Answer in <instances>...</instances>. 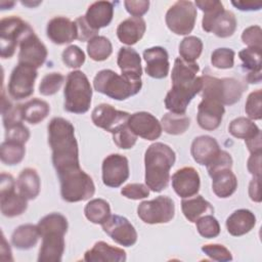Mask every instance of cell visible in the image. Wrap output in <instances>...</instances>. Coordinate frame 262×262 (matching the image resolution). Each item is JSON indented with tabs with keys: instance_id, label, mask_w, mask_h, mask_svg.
Here are the masks:
<instances>
[{
	"instance_id": "cell-1",
	"label": "cell",
	"mask_w": 262,
	"mask_h": 262,
	"mask_svg": "<svg viewBox=\"0 0 262 262\" xmlns=\"http://www.w3.org/2000/svg\"><path fill=\"white\" fill-rule=\"evenodd\" d=\"M48 142L58 178L81 170L78 142L70 121L60 117L53 118L48 124Z\"/></svg>"
},
{
	"instance_id": "cell-2",
	"label": "cell",
	"mask_w": 262,
	"mask_h": 262,
	"mask_svg": "<svg viewBox=\"0 0 262 262\" xmlns=\"http://www.w3.org/2000/svg\"><path fill=\"white\" fill-rule=\"evenodd\" d=\"M200 67L195 62H190L177 57L172 69V88L165 97V106L170 113L184 115L191 99L200 93L203 87L201 76L196 74Z\"/></svg>"
},
{
	"instance_id": "cell-3",
	"label": "cell",
	"mask_w": 262,
	"mask_h": 262,
	"mask_svg": "<svg viewBox=\"0 0 262 262\" xmlns=\"http://www.w3.org/2000/svg\"><path fill=\"white\" fill-rule=\"evenodd\" d=\"M42 237L39 250V262H59L64 252V234L68 230V220L60 213H50L37 224Z\"/></svg>"
},
{
	"instance_id": "cell-4",
	"label": "cell",
	"mask_w": 262,
	"mask_h": 262,
	"mask_svg": "<svg viewBox=\"0 0 262 262\" xmlns=\"http://www.w3.org/2000/svg\"><path fill=\"white\" fill-rule=\"evenodd\" d=\"M176 160L175 151L167 144L156 142L150 144L144 155L145 184L155 192L168 186L170 169Z\"/></svg>"
},
{
	"instance_id": "cell-5",
	"label": "cell",
	"mask_w": 262,
	"mask_h": 262,
	"mask_svg": "<svg viewBox=\"0 0 262 262\" xmlns=\"http://www.w3.org/2000/svg\"><path fill=\"white\" fill-rule=\"evenodd\" d=\"M93 86L97 92L113 99L125 100L140 91L142 82L141 79L118 75L113 70H101L95 75Z\"/></svg>"
},
{
	"instance_id": "cell-6",
	"label": "cell",
	"mask_w": 262,
	"mask_h": 262,
	"mask_svg": "<svg viewBox=\"0 0 262 262\" xmlns=\"http://www.w3.org/2000/svg\"><path fill=\"white\" fill-rule=\"evenodd\" d=\"M64 110L74 114H84L88 112L92 88L87 76L81 71L69 73L63 90Z\"/></svg>"
},
{
	"instance_id": "cell-7",
	"label": "cell",
	"mask_w": 262,
	"mask_h": 262,
	"mask_svg": "<svg viewBox=\"0 0 262 262\" xmlns=\"http://www.w3.org/2000/svg\"><path fill=\"white\" fill-rule=\"evenodd\" d=\"M203 87L200 91L202 98H210L221 104L231 105L237 102L247 86L234 78L218 79L207 75L201 76Z\"/></svg>"
},
{
	"instance_id": "cell-8",
	"label": "cell",
	"mask_w": 262,
	"mask_h": 262,
	"mask_svg": "<svg viewBox=\"0 0 262 262\" xmlns=\"http://www.w3.org/2000/svg\"><path fill=\"white\" fill-rule=\"evenodd\" d=\"M60 194L63 201L76 203L90 199L95 192L92 178L82 169L59 177Z\"/></svg>"
},
{
	"instance_id": "cell-9",
	"label": "cell",
	"mask_w": 262,
	"mask_h": 262,
	"mask_svg": "<svg viewBox=\"0 0 262 262\" xmlns=\"http://www.w3.org/2000/svg\"><path fill=\"white\" fill-rule=\"evenodd\" d=\"M30 25L20 17L11 15L0 21V55L2 58H10L15 52L20 39L30 29Z\"/></svg>"
},
{
	"instance_id": "cell-10",
	"label": "cell",
	"mask_w": 262,
	"mask_h": 262,
	"mask_svg": "<svg viewBox=\"0 0 262 262\" xmlns=\"http://www.w3.org/2000/svg\"><path fill=\"white\" fill-rule=\"evenodd\" d=\"M166 25L176 35H188L194 28L196 8L191 1L175 2L166 13Z\"/></svg>"
},
{
	"instance_id": "cell-11",
	"label": "cell",
	"mask_w": 262,
	"mask_h": 262,
	"mask_svg": "<svg viewBox=\"0 0 262 262\" xmlns=\"http://www.w3.org/2000/svg\"><path fill=\"white\" fill-rule=\"evenodd\" d=\"M137 214L147 224L167 223L174 217L175 205L171 198L160 195L151 201L141 202L137 208Z\"/></svg>"
},
{
	"instance_id": "cell-12",
	"label": "cell",
	"mask_w": 262,
	"mask_h": 262,
	"mask_svg": "<svg viewBox=\"0 0 262 262\" xmlns=\"http://www.w3.org/2000/svg\"><path fill=\"white\" fill-rule=\"evenodd\" d=\"M16 183L13 177L7 173H1L0 179V208L6 217L21 215L28 207L27 199L19 192H15Z\"/></svg>"
},
{
	"instance_id": "cell-13",
	"label": "cell",
	"mask_w": 262,
	"mask_h": 262,
	"mask_svg": "<svg viewBox=\"0 0 262 262\" xmlns=\"http://www.w3.org/2000/svg\"><path fill=\"white\" fill-rule=\"evenodd\" d=\"M37 76L38 72L34 67L17 63L9 77L7 86L9 95L15 100L31 96L34 93V85Z\"/></svg>"
},
{
	"instance_id": "cell-14",
	"label": "cell",
	"mask_w": 262,
	"mask_h": 262,
	"mask_svg": "<svg viewBox=\"0 0 262 262\" xmlns=\"http://www.w3.org/2000/svg\"><path fill=\"white\" fill-rule=\"evenodd\" d=\"M47 48L30 28L19 41L18 63L40 68L46 60Z\"/></svg>"
},
{
	"instance_id": "cell-15",
	"label": "cell",
	"mask_w": 262,
	"mask_h": 262,
	"mask_svg": "<svg viewBox=\"0 0 262 262\" xmlns=\"http://www.w3.org/2000/svg\"><path fill=\"white\" fill-rule=\"evenodd\" d=\"M103 231L117 244L131 247L137 242V232L130 221L120 215H111L102 224Z\"/></svg>"
},
{
	"instance_id": "cell-16",
	"label": "cell",
	"mask_w": 262,
	"mask_h": 262,
	"mask_svg": "<svg viewBox=\"0 0 262 262\" xmlns=\"http://www.w3.org/2000/svg\"><path fill=\"white\" fill-rule=\"evenodd\" d=\"M129 177L128 159L120 154H112L102 162V182L108 187L121 186Z\"/></svg>"
},
{
	"instance_id": "cell-17",
	"label": "cell",
	"mask_w": 262,
	"mask_h": 262,
	"mask_svg": "<svg viewBox=\"0 0 262 262\" xmlns=\"http://www.w3.org/2000/svg\"><path fill=\"white\" fill-rule=\"evenodd\" d=\"M130 114L116 110L113 105L101 103L94 107L91 114L92 122L95 126L102 128L112 134L127 124Z\"/></svg>"
},
{
	"instance_id": "cell-18",
	"label": "cell",
	"mask_w": 262,
	"mask_h": 262,
	"mask_svg": "<svg viewBox=\"0 0 262 262\" xmlns=\"http://www.w3.org/2000/svg\"><path fill=\"white\" fill-rule=\"evenodd\" d=\"M127 124L136 136L146 140L158 139L163 130L159 120L147 112H137L130 115Z\"/></svg>"
},
{
	"instance_id": "cell-19",
	"label": "cell",
	"mask_w": 262,
	"mask_h": 262,
	"mask_svg": "<svg viewBox=\"0 0 262 262\" xmlns=\"http://www.w3.org/2000/svg\"><path fill=\"white\" fill-rule=\"evenodd\" d=\"M171 180L174 191L182 199L193 196L200 190V175L192 167H183L177 170Z\"/></svg>"
},
{
	"instance_id": "cell-20",
	"label": "cell",
	"mask_w": 262,
	"mask_h": 262,
	"mask_svg": "<svg viewBox=\"0 0 262 262\" xmlns=\"http://www.w3.org/2000/svg\"><path fill=\"white\" fill-rule=\"evenodd\" d=\"M224 106L220 102L203 98L198 106V124L199 126L208 131H213L220 126L224 115Z\"/></svg>"
},
{
	"instance_id": "cell-21",
	"label": "cell",
	"mask_w": 262,
	"mask_h": 262,
	"mask_svg": "<svg viewBox=\"0 0 262 262\" xmlns=\"http://www.w3.org/2000/svg\"><path fill=\"white\" fill-rule=\"evenodd\" d=\"M46 33L47 37L57 45L71 43L77 39L76 24L66 16L51 18L47 24Z\"/></svg>"
},
{
	"instance_id": "cell-22",
	"label": "cell",
	"mask_w": 262,
	"mask_h": 262,
	"mask_svg": "<svg viewBox=\"0 0 262 262\" xmlns=\"http://www.w3.org/2000/svg\"><path fill=\"white\" fill-rule=\"evenodd\" d=\"M146 74L155 79H163L169 74V55L165 48L155 46L143 51Z\"/></svg>"
},
{
	"instance_id": "cell-23",
	"label": "cell",
	"mask_w": 262,
	"mask_h": 262,
	"mask_svg": "<svg viewBox=\"0 0 262 262\" xmlns=\"http://www.w3.org/2000/svg\"><path fill=\"white\" fill-rule=\"evenodd\" d=\"M220 146L217 140L209 135H201L195 137L191 143L190 152L193 160L200 164L207 166L219 154Z\"/></svg>"
},
{
	"instance_id": "cell-24",
	"label": "cell",
	"mask_w": 262,
	"mask_h": 262,
	"mask_svg": "<svg viewBox=\"0 0 262 262\" xmlns=\"http://www.w3.org/2000/svg\"><path fill=\"white\" fill-rule=\"evenodd\" d=\"M114 14V6L108 1H96L92 3L84 15L86 23L91 29L98 32L100 28L107 27Z\"/></svg>"
},
{
	"instance_id": "cell-25",
	"label": "cell",
	"mask_w": 262,
	"mask_h": 262,
	"mask_svg": "<svg viewBox=\"0 0 262 262\" xmlns=\"http://www.w3.org/2000/svg\"><path fill=\"white\" fill-rule=\"evenodd\" d=\"M84 260L87 262H124L126 261V252L121 248L113 247L100 241L85 252Z\"/></svg>"
},
{
	"instance_id": "cell-26",
	"label": "cell",
	"mask_w": 262,
	"mask_h": 262,
	"mask_svg": "<svg viewBox=\"0 0 262 262\" xmlns=\"http://www.w3.org/2000/svg\"><path fill=\"white\" fill-rule=\"evenodd\" d=\"M145 30L146 25L142 17L131 16L120 23L117 28V36L120 42L133 45L143 37Z\"/></svg>"
},
{
	"instance_id": "cell-27",
	"label": "cell",
	"mask_w": 262,
	"mask_h": 262,
	"mask_svg": "<svg viewBox=\"0 0 262 262\" xmlns=\"http://www.w3.org/2000/svg\"><path fill=\"white\" fill-rule=\"evenodd\" d=\"M256 224L254 213L248 209L235 210L226 219L227 231L233 236H241L251 231Z\"/></svg>"
},
{
	"instance_id": "cell-28",
	"label": "cell",
	"mask_w": 262,
	"mask_h": 262,
	"mask_svg": "<svg viewBox=\"0 0 262 262\" xmlns=\"http://www.w3.org/2000/svg\"><path fill=\"white\" fill-rule=\"evenodd\" d=\"M117 63L123 75L134 79H141V58L136 50L131 47H122L118 52Z\"/></svg>"
},
{
	"instance_id": "cell-29",
	"label": "cell",
	"mask_w": 262,
	"mask_h": 262,
	"mask_svg": "<svg viewBox=\"0 0 262 262\" xmlns=\"http://www.w3.org/2000/svg\"><path fill=\"white\" fill-rule=\"evenodd\" d=\"M181 210L184 217L192 223H195L201 217L207 214H213L214 208L202 195L185 198L181 202Z\"/></svg>"
},
{
	"instance_id": "cell-30",
	"label": "cell",
	"mask_w": 262,
	"mask_h": 262,
	"mask_svg": "<svg viewBox=\"0 0 262 262\" xmlns=\"http://www.w3.org/2000/svg\"><path fill=\"white\" fill-rule=\"evenodd\" d=\"M40 177L37 171L33 168L24 169L16 180L18 192L27 200H34L40 192Z\"/></svg>"
},
{
	"instance_id": "cell-31",
	"label": "cell",
	"mask_w": 262,
	"mask_h": 262,
	"mask_svg": "<svg viewBox=\"0 0 262 262\" xmlns=\"http://www.w3.org/2000/svg\"><path fill=\"white\" fill-rule=\"evenodd\" d=\"M212 189L214 193L220 199H226L234 193L237 188V179L231 169H226L217 172L211 176Z\"/></svg>"
},
{
	"instance_id": "cell-32",
	"label": "cell",
	"mask_w": 262,
	"mask_h": 262,
	"mask_svg": "<svg viewBox=\"0 0 262 262\" xmlns=\"http://www.w3.org/2000/svg\"><path fill=\"white\" fill-rule=\"evenodd\" d=\"M40 236L37 225L23 224L16 227L12 232L11 243L16 249L29 250L37 245Z\"/></svg>"
},
{
	"instance_id": "cell-33",
	"label": "cell",
	"mask_w": 262,
	"mask_h": 262,
	"mask_svg": "<svg viewBox=\"0 0 262 262\" xmlns=\"http://www.w3.org/2000/svg\"><path fill=\"white\" fill-rule=\"evenodd\" d=\"M23 120L30 124H38L42 122L49 114V104L39 98H33L24 104H20Z\"/></svg>"
},
{
	"instance_id": "cell-34",
	"label": "cell",
	"mask_w": 262,
	"mask_h": 262,
	"mask_svg": "<svg viewBox=\"0 0 262 262\" xmlns=\"http://www.w3.org/2000/svg\"><path fill=\"white\" fill-rule=\"evenodd\" d=\"M228 131L232 136L245 139V141L261 133L259 127L251 119L246 117H238L232 120L229 124Z\"/></svg>"
},
{
	"instance_id": "cell-35",
	"label": "cell",
	"mask_w": 262,
	"mask_h": 262,
	"mask_svg": "<svg viewBox=\"0 0 262 262\" xmlns=\"http://www.w3.org/2000/svg\"><path fill=\"white\" fill-rule=\"evenodd\" d=\"M195 5L204 11V17L202 20L203 30L210 33L216 17L225 10L223 4L218 0H196Z\"/></svg>"
},
{
	"instance_id": "cell-36",
	"label": "cell",
	"mask_w": 262,
	"mask_h": 262,
	"mask_svg": "<svg viewBox=\"0 0 262 262\" xmlns=\"http://www.w3.org/2000/svg\"><path fill=\"white\" fill-rule=\"evenodd\" d=\"M86 218L94 224H102L111 216L110 204L102 199H93L84 209Z\"/></svg>"
},
{
	"instance_id": "cell-37",
	"label": "cell",
	"mask_w": 262,
	"mask_h": 262,
	"mask_svg": "<svg viewBox=\"0 0 262 262\" xmlns=\"http://www.w3.org/2000/svg\"><path fill=\"white\" fill-rule=\"evenodd\" d=\"M113 52L111 41L104 36H95L88 41L87 53L95 61H103L110 57Z\"/></svg>"
},
{
	"instance_id": "cell-38",
	"label": "cell",
	"mask_w": 262,
	"mask_h": 262,
	"mask_svg": "<svg viewBox=\"0 0 262 262\" xmlns=\"http://www.w3.org/2000/svg\"><path fill=\"white\" fill-rule=\"evenodd\" d=\"M25 154L26 149L25 144L23 143L10 140H4L1 143L0 159L5 165L13 166L20 163L25 157Z\"/></svg>"
},
{
	"instance_id": "cell-39",
	"label": "cell",
	"mask_w": 262,
	"mask_h": 262,
	"mask_svg": "<svg viewBox=\"0 0 262 262\" xmlns=\"http://www.w3.org/2000/svg\"><path fill=\"white\" fill-rule=\"evenodd\" d=\"M162 129L168 134L171 135H179L184 133L189 125L190 119L184 115H178L173 113H167L163 116L161 121Z\"/></svg>"
},
{
	"instance_id": "cell-40",
	"label": "cell",
	"mask_w": 262,
	"mask_h": 262,
	"mask_svg": "<svg viewBox=\"0 0 262 262\" xmlns=\"http://www.w3.org/2000/svg\"><path fill=\"white\" fill-rule=\"evenodd\" d=\"M235 29H236V18L234 13L229 10H224L214 20L211 32L214 33L217 37L227 38L234 33Z\"/></svg>"
},
{
	"instance_id": "cell-41",
	"label": "cell",
	"mask_w": 262,
	"mask_h": 262,
	"mask_svg": "<svg viewBox=\"0 0 262 262\" xmlns=\"http://www.w3.org/2000/svg\"><path fill=\"white\" fill-rule=\"evenodd\" d=\"M203 51V42L199 37L187 36L179 44V54L182 59L194 62Z\"/></svg>"
},
{
	"instance_id": "cell-42",
	"label": "cell",
	"mask_w": 262,
	"mask_h": 262,
	"mask_svg": "<svg viewBox=\"0 0 262 262\" xmlns=\"http://www.w3.org/2000/svg\"><path fill=\"white\" fill-rule=\"evenodd\" d=\"M238 56L249 73L261 72V48H245L238 52Z\"/></svg>"
},
{
	"instance_id": "cell-43",
	"label": "cell",
	"mask_w": 262,
	"mask_h": 262,
	"mask_svg": "<svg viewBox=\"0 0 262 262\" xmlns=\"http://www.w3.org/2000/svg\"><path fill=\"white\" fill-rule=\"evenodd\" d=\"M195 223L199 233L206 238L216 237L220 233L219 222L212 214H207L201 217Z\"/></svg>"
},
{
	"instance_id": "cell-44",
	"label": "cell",
	"mask_w": 262,
	"mask_h": 262,
	"mask_svg": "<svg viewBox=\"0 0 262 262\" xmlns=\"http://www.w3.org/2000/svg\"><path fill=\"white\" fill-rule=\"evenodd\" d=\"M63 81H64V77L62 74L49 73L42 78L39 85V92L45 96L53 95L56 92H58Z\"/></svg>"
},
{
	"instance_id": "cell-45",
	"label": "cell",
	"mask_w": 262,
	"mask_h": 262,
	"mask_svg": "<svg viewBox=\"0 0 262 262\" xmlns=\"http://www.w3.org/2000/svg\"><path fill=\"white\" fill-rule=\"evenodd\" d=\"M235 52L230 48H217L211 54V63L217 69H231L234 64Z\"/></svg>"
},
{
	"instance_id": "cell-46",
	"label": "cell",
	"mask_w": 262,
	"mask_h": 262,
	"mask_svg": "<svg viewBox=\"0 0 262 262\" xmlns=\"http://www.w3.org/2000/svg\"><path fill=\"white\" fill-rule=\"evenodd\" d=\"M62 62L71 69H78L85 62V53L77 45L68 46L61 54Z\"/></svg>"
},
{
	"instance_id": "cell-47",
	"label": "cell",
	"mask_w": 262,
	"mask_h": 262,
	"mask_svg": "<svg viewBox=\"0 0 262 262\" xmlns=\"http://www.w3.org/2000/svg\"><path fill=\"white\" fill-rule=\"evenodd\" d=\"M246 114L249 119L252 120H260L262 118V92L261 89L253 91L249 94L246 106Z\"/></svg>"
},
{
	"instance_id": "cell-48",
	"label": "cell",
	"mask_w": 262,
	"mask_h": 262,
	"mask_svg": "<svg viewBox=\"0 0 262 262\" xmlns=\"http://www.w3.org/2000/svg\"><path fill=\"white\" fill-rule=\"evenodd\" d=\"M113 140L118 147L122 149H129L136 143L137 136L131 131L128 124H126L113 133Z\"/></svg>"
},
{
	"instance_id": "cell-49",
	"label": "cell",
	"mask_w": 262,
	"mask_h": 262,
	"mask_svg": "<svg viewBox=\"0 0 262 262\" xmlns=\"http://www.w3.org/2000/svg\"><path fill=\"white\" fill-rule=\"evenodd\" d=\"M206 167H207V171L211 177L214 174H216L217 172H220V171H223L226 169H231L232 158L227 151L220 150L219 154L213 159V161Z\"/></svg>"
},
{
	"instance_id": "cell-50",
	"label": "cell",
	"mask_w": 262,
	"mask_h": 262,
	"mask_svg": "<svg viewBox=\"0 0 262 262\" xmlns=\"http://www.w3.org/2000/svg\"><path fill=\"white\" fill-rule=\"evenodd\" d=\"M202 251L211 259L215 261L225 262L232 260V255L230 251L220 244H208L202 247Z\"/></svg>"
},
{
	"instance_id": "cell-51",
	"label": "cell",
	"mask_w": 262,
	"mask_h": 262,
	"mask_svg": "<svg viewBox=\"0 0 262 262\" xmlns=\"http://www.w3.org/2000/svg\"><path fill=\"white\" fill-rule=\"evenodd\" d=\"M30 138V130L23 122L10 125L5 128V140L16 141L25 144Z\"/></svg>"
},
{
	"instance_id": "cell-52",
	"label": "cell",
	"mask_w": 262,
	"mask_h": 262,
	"mask_svg": "<svg viewBox=\"0 0 262 262\" xmlns=\"http://www.w3.org/2000/svg\"><path fill=\"white\" fill-rule=\"evenodd\" d=\"M243 42L249 47L262 48V30L259 26H251L242 34Z\"/></svg>"
},
{
	"instance_id": "cell-53",
	"label": "cell",
	"mask_w": 262,
	"mask_h": 262,
	"mask_svg": "<svg viewBox=\"0 0 262 262\" xmlns=\"http://www.w3.org/2000/svg\"><path fill=\"white\" fill-rule=\"evenodd\" d=\"M121 193L130 200H140L149 195V188L142 183H129L121 189Z\"/></svg>"
},
{
	"instance_id": "cell-54",
	"label": "cell",
	"mask_w": 262,
	"mask_h": 262,
	"mask_svg": "<svg viewBox=\"0 0 262 262\" xmlns=\"http://www.w3.org/2000/svg\"><path fill=\"white\" fill-rule=\"evenodd\" d=\"M76 27H77V39L80 41H89L93 37L97 36L96 31L91 29L89 25L86 23L84 16H79L75 20Z\"/></svg>"
},
{
	"instance_id": "cell-55",
	"label": "cell",
	"mask_w": 262,
	"mask_h": 262,
	"mask_svg": "<svg viewBox=\"0 0 262 262\" xmlns=\"http://www.w3.org/2000/svg\"><path fill=\"white\" fill-rule=\"evenodd\" d=\"M126 10L135 17H140L145 12H147L149 7V1L146 0H127L124 2Z\"/></svg>"
},
{
	"instance_id": "cell-56",
	"label": "cell",
	"mask_w": 262,
	"mask_h": 262,
	"mask_svg": "<svg viewBox=\"0 0 262 262\" xmlns=\"http://www.w3.org/2000/svg\"><path fill=\"white\" fill-rule=\"evenodd\" d=\"M248 170L254 177L261 175V152H253L248 160Z\"/></svg>"
},
{
	"instance_id": "cell-57",
	"label": "cell",
	"mask_w": 262,
	"mask_h": 262,
	"mask_svg": "<svg viewBox=\"0 0 262 262\" xmlns=\"http://www.w3.org/2000/svg\"><path fill=\"white\" fill-rule=\"evenodd\" d=\"M231 4L239 10L243 11H253V10H260L262 7V1L257 0H238V1H231Z\"/></svg>"
},
{
	"instance_id": "cell-58",
	"label": "cell",
	"mask_w": 262,
	"mask_h": 262,
	"mask_svg": "<svg viewBox=\"0 0 262 262\" xmlns=\"http://www.w3.org/2000/svg\"><path fill=\"white\" fill-rule=\"evenodd\" d=\"M260 177H254L249 185V195L252 201L260 203L261 193H260Z\"/></svg>"
},
{
	"instance_id": "cell-59",
	"label": "cell",
	"mask_w": 262,
	"mask_h": 262,
	"mask_svg": "<svg viewBox=\"0 0 262 262\" xmlns=\"http://www.w3.org/2000/svg\"><path fill=\"white\" fill-rule=\"evenodd\" d=\"M246 145L251 154L253 152H261L262 148V143H261V133L258 134L257 136L246 140Z\"/></svg>"
},
{
	"instance_id": "cell-60",
	"label": "cell",
	"mask_w": 262,
	"mask_h": 262,
	"mask_svg": "<svg viewBox=\"0 0 262 262\" xmlns=\"http://www.w3.org/2000/svg\"><path fill=\"white\" fill-rule=\"evenodd\" d=\"M262 79V75H261V72H255V73H249L248 74V77H247V80L249 83H253V84H256V83H259Z\"/></svg>"
}]
</instances>
